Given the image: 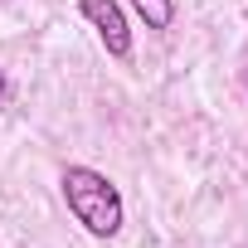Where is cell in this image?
Returning <instances> with one entry per match:
<instances>
[{
	"label": "cell",
	"mask_w": 248,
	"mask_h": 248,
	"mask_svg": "<svg viewBox=\"0 0 248 248\" xmlns=\"http://www.w3.org/2000/svg\"><path fill=\"white\" fill-rule=\"evenodd\" d=\"M59 185H63L68 214H73L93 238H112V233H122L127 209H122V195H117V185H112L102 170H93V166H68Z\"/></svg>",
	"instance_id": "obj_1"
},
{
	"label": "cell",
	"mask_w": 248,
	"mask_h": 248,
	"mask_svg": "<svg viewBox=\"0 0 248 248\" xmlns=\"http://www.w3.org/2000/svg\"><path fill=\"white\" fill-rule=\"evenodd\" d=\"M78 10L97 30V39L107 44L112 59H132V25H127V10L117 0H78Z\"/></svg>",
	"instance_id": "obj_2"
},
{
	"label": "cell",
	"mask_w": 248,
	"mask_h": 248,
	"mask_svg": "<svg viewBox=\"0 0 248 248\" xmlns=\"http://www.w3.org/2000/svg\"><path fill=\"white\" fill-rule=\"evenodd\" d=\"M127 5L146 20V30H170L175 20V0H127Z\"/></svg>",
	"instance_id": "obj_3"
},
{
	"label": "cell",
	"mask_w": 248,
	"mask_h": 248,
	"mask_svg": "<svg viewBox=\"0 0 248 248\" xmlns=\"http://www.w3.org/2000/svg\"><path fill=\"white\" fill-rule=\"evenodd\" d=\"M0 107H10V73L0 68Z\"/></svg>",
	"instance_id": "obj_4"
}]
</instances>
